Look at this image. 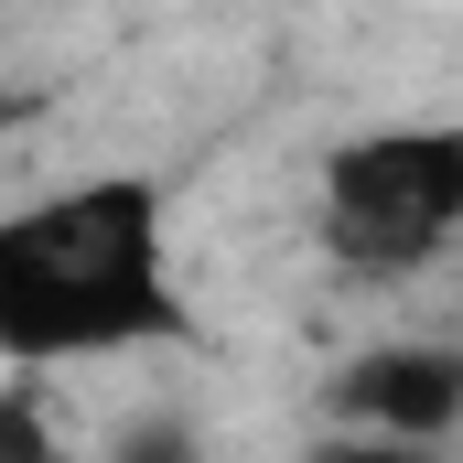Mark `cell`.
Returning <instances> with one entry per match:
<instances>
[{
	"label": "cell",
	"instance_id": "obj_1",
	"mask_svg": "<svg viewBox=\"0 0 463 463\" xmlns=\"http://www.w3.org/2000/svg\"><path fill=\"white\" fill-rule=\"evenodd\" d=\"M194 345V302L173 291V205L151 173H98L0 216V355L22 377L76 355Z\"/></svg>",
	"mask_w": 463,
	"mask_h": 463
},
{
	"label": "cell",
	"instance_id": "obj_2",
	"mask_svg": "<svg viewBox=\"0 0 463 463\" xmlns=\"http://www.w3.org/2000/svg\"><path fill=\"white\" fill-rule=\"evenodd\" d=\"M463 227V118H388L324 151V248L355 280H410Z\"/></svg>",
	"mask_w": 463,
	"mask_h": 463
},
{
	"label": "cell",
	"instance_id": "obj_3",
	"mask_svg": "<svg viewBox=\"0 0 463 463\" xmlns=\"http://www.w3.org/2000/svg\"><path fill=\"white\" fill-rule=\"evenodd\" d=\"M335 431H377V442H420L442 453V431H463V345L399 335V345H355L324 377Z\"/></svg>",
	"mask_w": 463,
	"mask_h": 463
},
{
	"label": "cell",
	"instance_id": "obj_4",
	"mask_svg": "<svg viewBox=\"0 0 463 463\" xmlns=\"http://www.w3.org/2000/svg\"><path fill=\"white\" fill-rule=\"evenodd\" d=\"M98 463H205V442H194V420H184V410H140Z\"/></svg>",
	"mask_w": 463,
	"mask_h": 463
},
{
	"label": "cell",
	"instance_id": "obj_5",
	"mask_svg": "<svg viewBox=\"0 0 463 463\" xmlns=\"http://www.w3.org/2000/svg\"><path fill=\"white\" fill-rule=\"evenodd\" d=\"M0 463H65L54 453V420L33 388H0Z\"/></svg>",
	"mask_w": 463,
	"mask_h": 463
},
{
	"label": "cell",
	"instance_id": "obj_6",
	"mask_svg": "<svg viewBox=\"0 0 463 463\" xmlns=\"http://www.w3.org/2000/svg\"><path fill=\"white\" fill-rule=\"evenodd\" d=\"M313 463H442V453H420V442H377V431H324Z\"/></svg>",
	"mask_w": 463,
	"mask_h": 463
},
{
	"label": "cell",
	"instance_id": "obj_7",
	"mask_svg": "<svg viewBox=\"0 0 463 463\" xmlns=\"http://www.w3.org/2000/svg\"><path fill=\"white\" fill-rule=\"evenodd\" d=\"M22 118H43V87H0V140H11Z\"/></svg>",
	"mask_w": 463,
	"mask_h": 463
}]
</instances>
